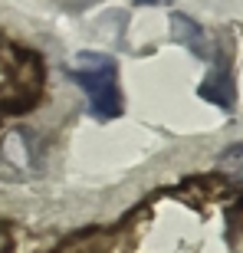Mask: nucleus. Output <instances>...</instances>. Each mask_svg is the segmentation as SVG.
I'll return each instance as SVG.
<instances>
[{
  "mask_svg": "<svg viewBox=\"0 0 243 253\" xmlns=\"http://www.w3.org/2000/svg\"><path fill=\"white\" fill-rule=\"evenodd\" d=\"M73 79L85 89L89 105L99 119L122 115V95L115 85V63L102 53H79L73 63Z\"/></svg>",
  "mask_w": 243,
  "mask_h": 253,
  "instance_id": "f257e3e1",
  "label": "nucleus"
},
{
  "mask_svg": "<svg viewBox=\"0 0 243 253\" xmlns=\"http://www.w3.org/2000/svg\"><path fill=\"white\" fill-rule=\"evenodd\" d=\"M3 158L13 165V168H23V171H37L40 168V148L33 141V131L27 128H13L3 138Z\"/></svg>",
  "mask_w": 243,
  "mask_h": 253,
  "instance_id": "f03ea898",
  "label": "nucleus"
},
{
  "mask_svg": "<svg viewBox=\"0 0 243 253\" xmlns=\"http://www.w3.org/2000/svg\"><path fill=\"white\" fill-rule=\"evenodd\" d=\"M171 33H174V40H178V43H184V46L191 49L197 59H207V56H210L207 33L201 30V23H197V20L184 17V13H171Z\"/></svg>",
  "mask_w": 243,
  "mask_h": 253,
  "instance_id": "7ed1b4c3",
  "label": "nucleus"
},
{
  "mask_svg": "<svg viewBox=\"0 0 243 253\" xmlns=\"http://www.w3.org/2000/svg\"><path fill=\"white\" fill-rule=\"evenodd\" d=\"M201 99H207V102L220 105V109H234L237 92H234V79H230V73L217 69V73L207 76L204 85H201Z\"/></svg>",
  "mask_w": 243,
  "mask_h": 253,
  "instance_id": "20e7f679",
  "label": "nucleus"
},
{
  "mask_svg": "<svg viewBox=\"0 0 243 253\" xmlns=\"http://www.w3.org/2000/svg\"><path fill=\"white\" fill-rule=\"evenodd\" d=\"M217 168H220V174H227V178L234 181V184H243V145H230V148L220 151Z\"/></svg>",
  "mask_w": 243,
  "mask_h": 253,
  "instance_id": "39448f33",
  "label": "nucleus"
},
{
  "mask_svg": "<svg viewBox=\"0 0 243 253\" xmlns=\"http://www.w3.org/2000/svg\"><path fill=\"white\" fill-rule=\"evenodd\" d=\"M135 3H141V7H151V3H164V0H135Z\"/></svg>",
  "mask_w": 243,
  "mask_h": 253,
  "instance_id": "423d86ee",
  "label": "nucleus"
}]
</instances>
